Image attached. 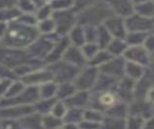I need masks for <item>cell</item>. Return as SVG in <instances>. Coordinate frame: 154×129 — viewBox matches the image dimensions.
<instances>
[{"instance_id":"23","label":"cell","mask_w":154,"mask_h":129,"mask_svg":"<svg viewBox=\"0 0 154 129\" xmlns=\"http://www.w3.org/2000/svg\"><path fill=\"white\" fill-rule=\"evenodd\" d=\"M133 3L135 4H140V3H143V2H145V1H148V0H132Z\"/></svg>"},{"instance_id":"11","label":"cell","mask_w":154,"mask_h":129,"mask_svg":"<svg viewBox=\"0 0 154 129\" xmlns=\"http://www.w3.org/2000/svg\"><path fill=\"white\" fill-rule=\"evenodd\" d=\"M128 44L125 41V39L113 38L110 43L108 44L106 50L110 52L113 56H121L123 55L125 51L127 50Z\"/></svg>"},{"instance_id":"12","label":"cell","mask_w":154,"mask_h":129,"mask_svg":"<svg viewBox=\"0 0 154 129\" xmlns=\"http://www.w3.org/2000/svg\"><path fill=\"white\" fill-rule=\"evenodd\" d=\"M135 13L141 17L154 19V0H148L135 5Z\"/></svg>"},{"instance_id":"3","label":"cell","mask_w":154,"mask_h":129,"mask_svg":"<svg viewBox=\"0 0 154 129\" xmlns=\"http://www.w3.org/2000/svg\"><path fill=\"white\" fill-rule=\"evenodd\" d=\"M125 64L126 59L121 56H113L107 62L99 67L100 73L110 76L115 79H120L125 75Z\"/></svg>"},{"instance_id":"6","label":"cell","mask_w":154,"mask_h":129,"mask_svg":"<svg viewBox=\"0 0 154 129\" xmlns=\"http://www.w3.org/2000/svg\"><path fill=\"white\" fill-rule=\"evenodd\" d=\"M113 15L124 19L135 13V4L132 0H103Z\"/></svg>"},{"instance_id":"2","label":"cell","mask_w":154,"mask_h":129,"mask_svg":"<svg viewBox=\"0 0 154 129\" xmlns=\"http://www.w3.org/2000/svg\"><path fill=\"white\" fill-rule=\"evenodd\" d=\"M128 32H148L154 28V19H148L134 13L125 19Z\"/></svg>"},{"instance_id":"7","label":"cell","mask_w":154,"mask_h":129,"mask_svg":"<svg viewBox=\"0 0 154 129\" xmlns=\"http://www.w3.org/2000/svg\"><path fill=\"white\" fill-rule=\"evenodd\" d=\"M63 60L66 62L69 63L70 65H73L79 68H81L87 63V59L84 56L81 48L76 47L74 45H72V47L68 48V49L64 51Z\"/></svg>"},{"instance_id":"21","label":"cell","mask_w":154,"mask_h":129,"mask_svg":"<svg viewBox=\"0 0 154 129\" xmlns=\"http://www.w3.org/2000/svg\"><path fill=\"white\" fill-rule=\"evenodd\" d=\"M143 45L149 54H154V34H150V35L148 34L146 36V38H145Z\"/></svg>"},{"instance_id":"5","label":"cell","mask_w":154,"mask_h":129,"mask_svg":"<svg viewBox=\"0 0 154 129\" xmlns=\"http://www.w3.org/2000/svg\"><path fill=\"white\" fill-rule=\"evenodd\" d=\"M103 25L107 28L110 32L113 38L125 39L128 33L126 25H125V19L116 15H111L103 22Z\"/></svg>"},{"instance_id":"16","label":"cell","mask_w":154,"mask_h":129,"mask_svg":"<svg viewBox=\"0 0 154 129\" xmlns=\"http://www.w3.org/2000/svg\"><path fill=\"white\" fill-rule=\"evenodd\" d=\"M104 115L102 111L96 110V109H89V110L83 112V120L95 123H99L103 125V122L104 119Z\"/></svg>"},{"instance_id":"20","label":"cell","mask_w":154,"mask_h":129,"mask_svg":"<svg viewBox=\"0 0 154 129\" xmlns=\"http://www.w3.org/2000/svg\"><path fill=\"white\" fill-rule=\"evenodd\" d=\"M74 6V0H54L52 8L60 11H64Z\"/></svg>"},{"instance_id":"22","label":"cell","mask_w":154,"mask_h":129,"mask_svg":"<svg viewBox=\"0 0 154 129\" xmlns=\"http://www.w3.org/2000/svg\"><path fill=\"white\" fill-rule=\"evenodd\" d=\"M145 101L149 104L154 103V86H150L145 93Z\"/></svg>"},{"instance_id":"17","label":"cell","mask_w":154,"mask_h":129,"mask_svg":"<svg viewBox=\"0 0 154 129\" xmlns=\"http://www.w3.org/2000/svg\"><path fill=\"white\" fill-rule=\"evenodd\" d=\"M148 32H128L125 41L128 44V46H136V45H143Z\"/></svg>"},{"instance_id":"4","label":"cell","mask_w":154,"mask_h":129,"mask_svg":"<svg viewBox=\"0 0 154 129\" xmlns=\"http://www.w3.org/2000/svg\"><path fill=\"white\" fill-rule=\"evenodd\" d=\"M151 54L146 51L143 45L128 46L123 54V57L128 61L139 63L143 66H147L150 63Z\"/></svg>"},{"instance_id":"15","label":"cell","mask_w":154,"mask_h":129,"mask_svg":"<svg viewBox=\"0 0 154 129\" xmlns=\"http://www.w3.org/2000/svg\"><path fill=\"white\" fill-rule=\"evenodd\" d=\"M70 39L73 45L76 47L81 48L85 43H86V36H85V31L81 26L72 27L70 30Z\"/></svg>"},{"instance_id":"1","label":"cell","mask_w":154,"mask_h":129,"mask_svg":"<svg viewBox=\"0 0 154 129\" xmlns=\"http://www.w3.org/2000/svg\"><path fill=\"white\" fill-rule=\"evenodd\" d=\"M99 68L88 64V67L80 69L79 73L77 74L74 84L76 89L88 91L92 89V88H94L96 86L97 80L99 78Z\"/></svg>"},{"instance_id":"14","label":"cell","mask_w":154,"mask_h":129,"mask_svg":"<svg viewBox=\"0 0 154 129\" xmlns=\"http://www.w3.org/2000/svg\"><path fill=\"white\" fill-rule=\"evenodd\" d=\"M66 100L67 101L66 103H68L70 101L71 105L73 106L72 108H82L89 102L88 91L79 90L78 93H75L74 92V93L70 96V98H67Z\"/></svg>"},{"instance_id":"19","label":"cell","mask_w":154,"mask_h":129,"mask_svg":"<svg viewBox=\"0 0 154 129\" xmlns=\"http://www.w3.org/2000/svg\"><path fill=\"white\" fill-rule=\"evenodd\" d=\"M66 115V104L64 102H59L56 103L53 107V116H57L59 119L64 118Z\"/></svg>"},{"instance_id":"9","label":"cell","mask_w":154,"mask_h":129,"mask_svg":"<svg viewBox=\"0 0 154 129\" xmlns=\"http://www.w3.org/2000/svg\"><path fill=\"white\" fill-rule=\"evenodd\" d=\"M113 39L110 32L107 30V28L105 27L103 23L97 26V38L96 43L98 44L100 49H106L108 44Z\"/></svg>"},{"instance_id":"13","label":"cell","mask_w":154,"mask_h":129,"mask_svg":"<svg viewBox=\"0 0 154 129\" xmlns=\"http://www.w3.org/2000/svg\"><path fill=\"white\" fill-rule=\"evenodd\" d=\"M112 57H113V55L106 49H100L99 51L97 52L91 59L88 60L87 64L99 68L100 65H103V63L107 62L108 60L111 59Z\"/></svg>"},{"instance_id":"10","label":"cell","mask_w":154,"mask_h":129,"mask_svg":"<svg viewBox=\"0 0 154 129\" xmlns=\"http://www.w3.org/2000/svg\"><path fill=\"white\" fill-rule=\"evenodd\" d=\"M100 93L98 96V103L100 106L103 107L104 109H109L118 102V95L114 93L111 90H103L100 91Z\"/></svg>"},{"instance_id":"18","label":"cell","mask_w":154,"mask_h":129,"mask_svg":"<svg viewBox=\"0 0 154 129\" xmlns=\"http://www.w3.org/2000/svg\"><path fill=\"white\" fill-rule=\"evenodd\" d=\"M81 50H82L83 54L88 61L89 59H91L93 56L99 51L100 47L98 46V44L96 42H86L81 47Z\"/></svg>"},{"instance_id":"8","label":"cell","mask_w":154,"mask_h":129,"mask_svg":"<svg viewBox=\"0 0 154 129\" xmlns=\"http://www.w3.org/2000/svg\"><path fill=\"white\" fill-rule=\"evenodd\" d=\"M143 75H144V66L140 65L139 63L126 60V64H125V76H127L128 78L137 82V81H140L143 78Z\"/></svg>"}]
</instances>
